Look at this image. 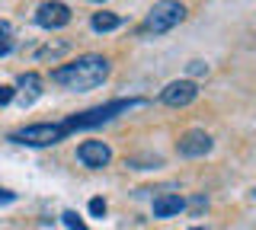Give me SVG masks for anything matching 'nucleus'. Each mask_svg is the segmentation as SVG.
I'll return each instance as SVG.
<instances>
[{
    "instance_id": "nucleus-17",
    "label": "nucleus",
    "mask_w": 256,
    "mask_h": 230,
    "mask_svg": "<svg viewBox=\"0 0 256 230\" xmlns=\"http://www.w3.org/2000/svg\"><path fill=\"white\" fill-rule=\"evenodd\" d=\"M189 74H208V64H202V61H192V64H189Z\"/></svg>"
},
{
    "instance_id": "nucleus-10",
    "label": "nucleus",
    "mask_w": 256,
    "mask_h": 230,
    "mask_svg": "<svg viewBox=\"0 0 256 230\" xmlns=\"http://www.w3.org/2000/svg\"><path fill=\"white\" fill-rule=\"evenodd\" d=\"M20 93H22V106H32V102L42 96V77L36 70H26L20 77Z\"/></svg>"
},
{
    "instance_id": "nucleus-13",
    "label": "nucleus",
    "mask_w": 256,
    "mask_h": 230,
    "mask_svg": "<svg viewBox=\"0 0 256 230\" xmlns=\"http://www.w3.org/2000/svg\"><path fill=\"white\" fill-rule=\"evenodd\" d=\"M186 208H192V214H202V211L208 208V198H205V195H196L192 202H186Z\"/></svg>"
},
{
    "instance_id": "nucleus-20",
    "label": "nucleus",
    "mask_w": 256,
    "mask_h": 230,
    "mask_svg": "<svg viewBox=\"0 0 256 230\" xmlns=\"http://www.w3.org/2000/svg\"><path fill=\"white\" fill-rule=\"evenodd\" d=\"M250 195H253V202H256V186H253V192H250Z\"/></svg>"
},
{
    "instance_id": "nucleus-2",
    "label": "nucleus",
    "mask_w": 256,
    "mask_h": 230,
    "mask_svg": "<svg viewBox=\"0 0 256 230\" xmlns=\"http://www.w3.org/2000/svg\"><path fill=\"white\" fill-rule=\"evenodd\" d=\"M186 19V6L180 3V0H160V3L150 6V13L144 16L141 22V32H150V35H164L176 29L180 22Z\"/></svg>"
},
{
    "instance_id": "nucleus-3",
    "label": "nucleus",
    "mask_w": 256,
    "mask_h": 230,
    "mask_svg": "<svg viewBox=\"0 0 256 230\" xmlns=\"http://www.w3.org/2000/svg\"><path fill=\"white\" fill-rule=\"evenodd\" d=\"M134 106H144V99H116V102H106V106H96V109H86L80 115H70L64 118L68 131H80V128H93V125H102L109 118H116L118 112H128Z\"/></svg>"
},
{
    "instance_id": "nucleus-6",
    "label": "nucleus",
    "mask_w": 256,
    "mask_h": 230,
    "mask_svg": "<svg viewBox=\"0 0 256 230\" xmlns=\"http://www.w3.org/2000/svg\"><path fill=\"white\" fill-rule=\"evenodd\" d=\"M36 22L42 29H64L70 22V6L61 3V0H45L36 10Z\"/></svg>"
},
{
    "instance_id": "nucleus-11",
    "label": "nucleus",
    "mask_w": 256,
    "mask_h": 230,
    "mask_svg": "<svg viewBox=\"0 0 256 230\" xmlns=\"http://www.w3.org/2000/svg\"><path fill=\"white\" fill-rule=\"evenodd\" d=\"M90 26H93V32H112V29H118L122 26V16H116V13H93V19H90Z\"/></svg>"
},
{
    "instance_id": "nucleus-16",
    "label": "nucleus",
    "mask_w": 256,
    "mask_h": 230,
    "mask_svg": "<svg viewBox=\"0 0 256 230\" xmlns=\"http://www.w3.org/2000/svg\"><path fill=\"white\" fill-rule=\"evenodd\" d=\"M10 35H13V26L6 19H0V42H13Z\"/></svg>"
},
{
    "instance_id": "nucleus-22",
    "label": "nucleus",
    "mask_w": 256,
    "mask_h": 230,
    "mask_svg": "<svg viewBox=\"0 0 256 230\" xmlns=\"http://www.w3.org/2000/svg\"><path fill=\"white\" fill-rule=\"evenodd\" d=\"M93 3H102V0H93Z\"/></svg>"
},
{
    "instance_id": "nucleus-18",
    "label": "nucleus",
    "mask_w": 256,
    "mask_h": 230,
    "mask_svg": "<svg viewBox=\"0 0 256 230\" xmlns=\"http://www.w3.org/2000/svg\"><path fill=\"white\" fill-rule=\"evenodd\" d=\"M16 198V192H10V189H0V205H10Z\"/></svg>"
},
{
    "instance_id": "nucleus-12",
    "label": "nucleus",
    "mask_w": 256,
    "mask_h": 230,
    "mask_svg": "<svg viewBox=\"0 0 256 230\" xmlns=\"http://www.w3.org/2000/svg\"><path fill=\"white\" fill-rule=\"evenodd\" d=\"M61 221H64V227H68V230H90V227L84 224V221H80V214H77V211H64V214H61Z\"/></svg>"
},
{
    "instance_id": "nucleus-7",
    "label": "nucleus",
    "mask_w": 256,
    "mask_h": 230,
    "mask_svg": "<svg viewBox=\"0 0 256 230\" xmlns=\"http://www.w3.org/2000/svg\"><path fill=\"white\" fill-rule=\"evenodd\" d=\"M77 160L84 166H90V170H102V166L112 163V147L106 141H84L77 147Z\"/></svg>"
},
{
    "instance_id": "nucleus-8",
    "label": "nucleus",
    "mask_w": 256,
    "mask_h": 230,
    "mask_svg": "<svg viewBox=\"0 0 256 230\" xmlns=\"http://www.w3.org/2000/svg\"><path fill=\"white\" fill-rule=\"evenodd\" d=\"M212 147H214L212 134L202 131V128H192L180 138V154L182 157H205V154H212Z\"/></svg>"
},
{
    "instance_id": "nucleus-21",
    "label": "nucleus",
    "mask_w": 256,
    "mask_h": 230,
    "mask_svg": "<svg viewBox=\"0 0 256 230\" xmlns=\"http://www.w3.org/2000/svg\"><path fill=\"white\" fill-rule=\"evenodd\" d=\"M192 230H205V227H192Z\"/></svg>"
},
{
    "instance_id": "nucleus-1",
    "label": "nucleus",
    "mask_w": 256,
    "mask_h": 230,
    "mask_svg": "<svg viewBox=\"0 0 256 230\" xmlns=\"http://www.w3.org/2000/svg\"><path fill=\"white\" fill-rule=\"evenodd\" d=\"M109 70H112L109 58H102V54H84V58L70 61V64L54 67L52 83H58L70 93H86V90H96V86L106 80Z\"/></svg>"
},
{
    "instance_id": "nucleus-5",
    "label": "nucleus",
    "mask_w": 256,
    "mask_h": 230,
    "mask_svg": "<svg viewBox=\"0 0 256 230\" xmlns=\"http://www.w3.org/2000/svg\"><path fill=\"white\" fill-rule=\"evenodd\" d=\"M198 96V83L196 80H173V83H166L164 90H160V102L164 106H173V109H182V106H189V102H196Z\"/></svg>"
},
{
    "instance_id": "nucleus-4",
    "label": "nucleus",
    "mask_w": 256,
    "mask_h": 230,
    "mask_svg": "<svg viewBox=\"0 0 256 230\" xmlns=\"http://www.w3.org/2000/svg\"><path fill=\"white\" fill-rule=\"evenodd\" d=\"M64 134H70L64 122H38V125L16 128L10 134V141L13 144H26V147H52V144H58Z\"/></svg>"
},
{
    "instance_id": "nucleus-19",
    "label": "nucleus",
    "mask_w": 256,
    "mask_h": 230,
    "mask_svg": "<svg viewBox=\"0 0 256 230\" xmlns=\"http://www.w3.org/2000/svg\"><path fill=\"white\" fill-rule=\"evenodd\" d=\"M13 51V42H0V58H4V54H10Z\"/></svg>"
},
{
    "instance_id": "nucleus-14",
    "label": "nucleus",
    "mask_w": 256,
    "mask_h": 230,
    "mask_svg": "<svg viewBox=\"0 0 256 230\" xmlns=\"http://www.w3.org/2000/svg\"><path fill=\"white\" fill-rule=\"evenodd\" d=\"M90 214L93 218H106V202L102 198H90Z\"/></svg>"
},
{
    "instance_id": "nucleus-9",
    "label": "nucleus",
    "mask_w": 256,
    "mask_h": 230,
    "mask_svg": "<svg viewBox=\"0 0 256 230\" xmlns=\"http://www.w3.org/2000/svg\"><path fill=\"white\" fill-rule=\"evenodd\" d=\"M180 211H186V198L182 195L166 192V195L154 198V218H176Z\"/></svg>"
},
{
    "instance_id": "nucleus-15",
    "label": "nucleus",
    "mask_w": 256,
    "mask_h": 230,
    "mask_svg": "<svg viewBox=\"0 0 256 230\" xmlns=\"http://www.w3.org/2000/svg\"><path fill=\"white\" fill-rule=\"evenodd\" d=\"M13 96H16V90H13V86H0V106H10Z\"/></svg>"
}]
</instances>
